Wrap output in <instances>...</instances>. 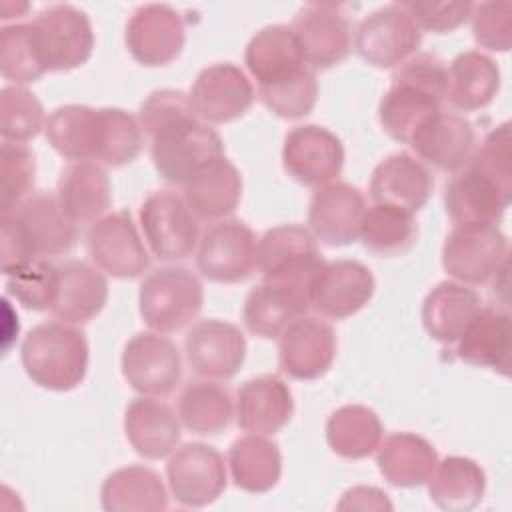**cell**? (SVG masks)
<instances>
[{
  "instance_id": "28",
  "label": "cell",
  "mask_w": 512,
  "mask_h": 512,
  "mask_svg": "<svg viewBox=\"0 0 512 512\" xmlns=\"http://www.w3.org/2000/svg\"><path fill=\"white\" fill-rule=\"evenodd\" d=\"M244 62L258 86L284 82L308 68L294 30L286 24H272L258 30L244 50Z\"/></svg>"
},
{
  "instance_id": "38",
  "label": "cell",
  "mask_w": 512,
  "mask_h": 512,
  "mask_svg": "<svg viewBox=\"0 0 512 512\" xmlns=\"http://www.w3.org/2000/svg\"><path fill=\"white\" fill-rule=\"evenodd\" d=\"M430 500L448 512L476 508L486 492V474L480 464L466 456H446L436 462L426 480Z\"/></svg>"
},
{
  "instance_id": "8",
  "label": "cell",
  "mask_w": 512,
  "mask_h": 512,
  "mask_svg": "<svg viewBox=\"0 0 512 512\" xmlns=\"http://www.w3.org/2000/svg\"><path fill=\"white\" fill-rule=\"evenodd\" d=\"M422 30L402 2L386 4L366 14L354 32L358 56L374 68H398L418 52Z\"/></svg>"
},
{
  "instance_id": "7",
  "label": "cell",
  "mask_w": 512,
  "mask_h": 512,
  "mask_svg": "<svg viewBox=\"0 0 512 512\" xmlns=\"http://www.w3.org/2000/svg\"><path fill=\"white\" fill-rule=\"evenodd\" d=\"M40 58L48 72H66L88 62L94 30L88 14L72 4H54L30 22Z\"/></svg>"
},
{
  "instance_id": "37",
  "label": "cell",
  "mask_w": 512,
  "mask_h": 512,
  "mask_svg": "<svg viewBox=\"0 0 512 512\" xmlns=\"http://www.w3.org/2000/svg\"><path fill=\"white\" fill-rule=\"evenodd\" d=\"M226 466L240 490L264 494L280 480L282 454L278 444L268 436L248 432L230 444Z\"/></svg>"
},
{
  "instance_id": "34",
  "label": "cell",
  "mask_w": 512,
  "mask_h": 512,
  "mask_svg": "<svg viewBox=\"0 0 512 512\" xmlns=\"http://www.w3.org/2000/svg\"><path fill=\"white\" fill-rule=\"evenodd\" d=\"M438 462L436 448L414 432H392L376 450V464L384 480L396 488L426 484Z\"/></svg>"
},
{
  "instance_id": "35",
  "label": "cell",
  "mask_w": 512,
  "mask_h": 512,
  "mask_svg": "<svg viewBox=\"0 0 512 512\" xmlns=\"http://www.w3.org/2000/svg\"><path fill=\"white\" fill-rule=\"evenodd\" d=\"M184 200L198 220H224L242 198V176L226 156L208 164L184 186Z\"/></svg>"
},
{
  "instance_id": "9",
  "label": "cell",
  "mask_w": 512,
  "mask_h": 512,
  "mask_svg": "<svg viewBox=\"0 0 512 512\" xmlns=\"http://www.w3.org/2000/svg\"><path fill=\"white\" fill-rule=\"evenodd\" d=\"M138 218L150 252L160 260H184L200 242L198 218L176 192L158 190L146 196Z\"/></svg>"
},
{
  "instance_id": "24",
  "label": "cell",
  "mask_w": 512,
  "mask_h": 512,
  "mask_svg": "<svg viewBox=\"0 0 512 512\" xmlns=\"http://www.w3.org/2000/svg\"><path fill=\"white\" fill-rule=\"evenodd\" d=\"M434 178L426 164L406 152L382 158L370 176V198L374 204H388L416 214L428 202Z\"/></svg>"
},
{
  "instance_id": "46",
  "label": "cell",
  "mask_w": 512,
  "mask_h": 512,
  "mask_svg": "<svg viewBox=\"0 0 512 512\" xmlns=\"http://www.w3.org/2000/svg\"><path fill=\"white\" fill-rule=\"evenodd\" d=\"M42 102L24 86H6L0 92V136L4 142L24 144L46 128Z\"/></svg>"
},
{
  "instance_id": "12",
  "label": "cell",
  "mask_w": 512,
  "mask_h": 512,
  "mask_svg": "<svg viewBox=\"0 0 512 512\" xmlns=\"http://www.w3.org/2000/svg\"><path fill=\"white\" fill-rule=\"evenodd\" d=\"M374 276L358 260L322 262L308 280V302L324 318L344 320L360 312L374 296Z\"/></svg>"
},
{
  "instance_id": "17",
  "label": "cell",
  "mask_w": 512,
  "mask_h": 512,
  "mask_svg": "<svg viewBox=\"0 0 512 512\" xmlns=\"http://www.w3.org/2000/svg\"><path fill=\"white\" fill-rule=\"evenodd\" d=\"M188 98L204 124H226L248 112L254 86L236 64L216 62L198 72Z\"/></svg>"
},
{
  "instance_id": "11",
  "label": "cell",
  "mask_w": 512,
  "mask_h": 512,
  "mask_svg": "<svg viewBox=\"0 0 512 512\" xmlns=\"http://www.w3.org/2000/svg\"><path fill=\"white\" fill-rule=\"evenodd\" d=\"M166 480L180 506H208L220 498L228 482L224 456L204 442H188L170 454Z\"/></svg>"
},
{
  "instance_id": "39",
  "label": "cell",
  "mask_w": 512,
  "mask_h": 512,
  "mask_svg": "<svg viewBox=\"0 0 512 512\" xmlns=\"http://www.w3.org/2000/svg\"><path fill=\"white\" fill-rule=\"evenodd\" d=\"M500 90L498 64L478 52L468 50L458 54L448 66L446 100L460 112H474L492 104Z\"/></svg>"
},
{
  "instance_id": "19",
  "label": "cell",
  "mask_w": 512,
  "mask_h": 512,
  "mask_svg": "<svg viewBox=\"0 0 512 512\" xmlns=\"http://www.w3.org/2000/svg\"><path fill=\"white\" fill-rule=\"evenodd\" d=\"M334 358V328L318 316L302 314L278 336V364L294 380H316L324 376Z\"/></svg>"
},
{
  "instance_id": "20",
  "label": "cell",
  "mask_w": 512,
  "mask_h": 512,
  "mask_svg": "<svg viewBox=\"0 0 512 512\" xmlns=\"http://www.w3.org/2000/svg\"><path fill=\"white\" fill-rule=\"evenodd\" d=\"M320 264L316 238L298 224L274 226L256 244V268L264 280H310Z\"/></svg>"
},
{
  "instance_id": "23",
  "label": "cell",
  "mask_w": 512,
  "mask_h": 512,
  "mask_svg": "<svg viewBox=\"0 0 512 512\" xmlns=\"http://www.w3.org/2000/svg\"><path fill=\"white\" fill-rule=\"evenodd\" d=\"M308 308V280H262L244 300L242 322L246 330L258 338H278L282 330L306 314Z\"/></svg>"
},
{
  "instance_id": "30",
  "label": "cell",
  "mask_w": 512,
  "mask_h": 512,
  "mask_svg": "<svg viewBox=\"0 0 512 512\" xmlns=\"http://www.w3.org/2000/svg\"><path fill=\"white\" fill-rule=\"evenodd\" d=\"M510 350V314L498 306H482L456 340V354L462 362L492 368L502 376L510 372Z\"/></svg>"
},
{
  "instance_id": "22",
  "label": "cell",
  "mask_w": 512,
  "mask_h": 512,
  "mask_svg": "<svg viewBox=\"0 0 512 512\" xmlns=\"http://www.w3.org/2000/svg\"><path fill=\"white\" fill-rule=\"evenodd\" d=\"M124 40L136 62L144 66H166L184 48V22L168 4H144L130 16Z\"/></svg>"
},
{
  "instance_id": "3",
  "label": "cell",
  "mask_w": 512,
  "mask_h": 512,
  "mask_svg": "<svg viewBox=\"0 0 512 512\" xmlns=\"http://www.w3.org/2000/svg\"><path fill=\"white\" fill-rule=\"evenodd\" d=\"M20 360L34 384L54 392H68L86 376L88 342L84 332L72 324L60 320L42 322L26 334Z\"/></svg>"
},
{
  "instance_id": "2",
  "label": "cell",
  "mask_w": 512,
  "mask_h": 512,
  "mask_svg": "<svg viewBox=\"0 0 512 512\" xmlns=\"http://www.w3.org/2000/svg\"><path fill=\"white\" fill-rule=\"evenodd\" d=\"M76 224L56 194L36 192L14 212L2 214V268L26 258L68 254L76 244Z\"/></svg>"
},
{
  "instance_id": "13",
  "label": "cell",
  "mask_w": 512,
  "mask_h": 512,
  "mask_svg": "<svg viewBox=\"0 0 512 512\" xmlns=\"http://www.w3.org/2000/svg\"><path fill=\"white\" fill-rule=\"evenodd\" d=\"M282 166L302 186L320 188L334 182L344 166L342 140L324 126L300 124L284 136Z\"/></svg>"
},
{
  "instance_id": "27",
  "label": "cell",
  "mask_w": 512,
  "mask_h": 512,
  "mask_svg": "<svg viewBox=\"0 0 512 512\" xmlns=\"http://www.w3.org/2000/svg\"><path fill=\"white\" fill-rule=\"evenodd\" d=\"M180 418L154 396L134 398L124 412V434L134 452L146 460L170 456L180 442Z\"/></svg>"
},
{
  "instance_id": "25",
  "label": "cell",
  "mask_w": 512,
  "mask_h": 512,
  "mask_svg": "<svg viewBox=\"0 0 512 512\" xmlns=\"http://www.w3.org/2000/svg\"><path fill=\"white\" fill-rule=\"evenodd\" d=\"M422 164L442 172H458L472 156L476 134L472 124L448 110H438L408 142Z\"/></svg>"
},
{
  "instance_id": "31",
  "label": "cell",
  "mask_w": 512,
  "mask_h": 512,
  "mask_svg": "<svg viewBox=\"0 0 512 512\" xmlns=\"http://www.w3.org/2000/svg\"><path fill=\"white\" fill-rule=\"evenodd\" d=\"M480 294L462 282H438L422 302L424 330L440 344H456L470 320L480 312Z\"/></svg>"
},
{
  "instance_id": "26",
  "label": "cell",
  "mask_w": 512,
  "mask_h": 512,
  "mask_svg": "<svg viewBox=\"0 0 512 512\" xmlns=\"http://www.w3.org/2000/svg\"><path fill=\"white\" fill-rule=\"evenodd\" d=\"M292 412V392L288 384L274 374L250 378L236 392L234 416L244 432L276 434L290 422Z\"/></svg>"
},
{
  "instance_id": "15",
  "label": "cell",
  "mask_w": 512,
  "mask_h": 512,
  "mask_svg": "<svg viewBox=\"0 0 512 512\" xmlns=\"http://www.w3.org/2000/svg\"><path fill=\"white\" fill-rule=\"evenodd\" d=\"M86 244L96 268L114 278H138L150 266L144 240L126 210L106 214L92 222Z\"/></svg>"
},
{
  "instance_id": "49",
  "label": "cell",
  "mask_w": 512,
  "mask_h": 512,
  "mask_svg": "<svg viewBox=\"0 0 512 512\" xmlns=\"http://www.w3.org/2000/svg\"><path fill=\"white\" fill-rule=\"evenodd\" d=\"M260 102L278 118L284 120H298L308 116L318 98V80L314 70L306 68L300 74L272 84V86H258Z\"/></svg>"
},
{
  "instance_id": "21",
  "label": "cell",
  "mask_w": 512,
  "mask_h": 512,
  "mask_svg": "<svg viewBox=\"0 0 512 512\" xmlns=\"http://www.w3.org/2000/svg\"><path fill=\"white\" fill-rule=\"evenodd\" d=\"M364 194L348 182H330L314 190L308 204V226L326 246H348L358 240L366 214Z\"/></svg>"
},
{
  "instance_id": "48",
  "label": "cell",
  "mask_w": 512,
  "mask_h": 512,
  "mask_svg": "<svg viewBox=\"0 0 512 512\" xmlns=\"http://www.w3.org/2000/svg\"><path fill=\"white\" fill-rule=\"evenodd\" d=\"M36 160L28 146L2 142L0 148V208L2 214L14 212L32 196Z\"/></svg>"
},
{
  "instance_id": "32",
  "label": "cell",
  "mask_w": 512,
  "mask_h": 512,
  "mask_svg": "<svg viewBox=\"0 0 512 512\" xmlns=\"http://www.w3.org/2000/svg\"><path fill=\"white\" fill-rule=\"evenodd\" d=\"M56 198L74 224L96 222L112 202V186L98 162H72L58 178Z\"/></svg>"
},
{
  "instance_id": "45",
  "label": "cell",
  "mask_w": 512,
  "mask_h": 512,
  "mask_svg": "<svg viewBox=\"0 0 512 512\" xmlns=\"http://www.w3.org/2000/svg\"><path fill=\"white\" fill-rule=\"evenodd\" d=\"M32 26L10 24L0 32V74L14 86L32 84L46 74Z\"/></svg>"
},
{
  "instance_id": "40",
  "label": "cell",
  "mask_w": 512,
  "mask_h": 512,
  "mask_svg": "<svg viewBox=\"0 0 512 512\" xmlns=\"http://www.w3.org/2000/svg\"><path fill=\"white\" fill-rule=\"evenodd\" d=\"M438 110H442V100L430 92L410 82L392 80L380 100L378 120L390 138L408 144Z\"/></svg>"
},
{
  "instance_id": "42",
  "label": "cell",
  "mask_w": 512,
  "mask_h": 512,
  "mask_svg": "<svg viewBox=\"0 0 512 512\" xmlns=\"http://www.w3.org/2000/svg\"><path fill=\"white\" fill-rule=\"evenodd\" d=\"M176 414L180 424L202 436H214L228 428L234 416V400L230 392L216 380H194L184 386L178 396Z\"/></svg>"
},
{
  "instance_id": "43",
  "label": "cell",
  "mask_w": 512,
  "mask_h": 512,
  "mask_svg": "<svg viewBox=\"0 0 512 512\" xmlns=\"http://www.w3.org/2000/svg\"><path fill=\"white\" fill-rule=\"evenodd\" d=\"M358 238L376 256H402L416 244L418 224L412 212L388 204H372L366 208Z\"/></svg>"
},
{
  "instance_id": "55",
  "label": "cell",
  "mask_w": 512,
  "mask_h": 512,
  "mask_svg": "<svg viewBox=\"0 0 512 512\" xmlns=\"http://www.w3.org/2000/svg\"><path fill=\"white\" fill-rule=\"evenodd\" d=\"M8 6H12V4H10V2H4V4H2V16H0L2 20H8V18H12V14L8 12ZM26 10H28V4H26V2H24V4H18V8H16V14H18V16H22Z\"/></svg>"
},
{
  "instance_id": "29",
  "label": "cell",
  "mask_w": 512,
  "mask_h": 512,
  "mask_svg": "<svg viewBox=\"0 0 512 512\" xmlns=\"http://www.w3.org/2000/svg\"><path fill=\"white\" fill-rule=\"evenodd\" d=\"M108 300V280L102 270L82 260L58 264V292L52 306L56 320L78 326L96 318Z\"/></svg>"
},
{
  "instance_id": "10",
  "label": "cell",
  "mask_w": 512,
  "mask_h": 512,
  "mask_svg": "<svg viewBox=\"0 0 512 512\" xmlns=\"http://www.w3.org/2000/svg\"><path fill=\"white\" fill-rule=\"evenodd\" d=\"M122 376L142 396L162 398L176 390L182 378L178 346L160 332H138L122 350Z\"/></svg>"
},
{
  "instance_id": "36",
  "label": "cell",
  "mask_w": 512,
  "mask_h": 512,
  "mask_svg": "<svg viewBox=\"0 0 512 512\" xmlns=\"http://www.w3.org/2000/svg\"><path fill=\"white\" fill-rule=\"evenodd\" d=\"M100 504L108 512H158L168 508V490L156 470L132 464L106 476Z\"/></svg>"
},
{
  "instance_id": "44",
  "label": "cell",
  "mask_w": 512,
  "mask_h": 512,
  "mask_svg": "<svg viewBox=\"0 0 512 512\" xmlns=\"http://www.w3.org/2000/svg\"><path fill=\"white\" fill-rule=\"evenodd\" d=\"M8 294L28 310H52L58 292V266L48 258H26L2 268Z\"/></svg>"
},
{
  "instance_id": "18",
  "label": "cell",
  "mask_w": 512,
  "mask_h": 512,
  "mask_svg": "<svg viewBox=\"0 0 512 512\" xmlns=\"http://www.w3.org/2000/svg\"><path fill=\"white\" fill-rule=\"evenodd\" d=\"M186 362L206 380H228L238 374L246 358V338L230 322L210 318L192 324L184 338Z\"/></svg>"
},
{
  "instance_id": "47",
  "label": "cell",
  "mask_w": 512,
  "mask_h": 512,
  "mask_svg": "<svg viewBox=\"0 0 512 512\" xmlns=\"http://www.w3.org/2000/svg\"><path fill=\"white\" fill-rule=\"evenodd\" d=\"M102 138L98 162L106 166H124L132 162L144 146V130L138 116L122 108H100Z\"/></svg>"
},
{
  "instance_id": "52",
  "label": "cell",
  "mask_w": 512,
  "mask_h": 512,
  "mask_svg": "<svg viewBox=\"0 0 512 512\" xmlns=\"http://www.w3.org/2000/svg\"><path fill=\"white\" fill-rule=\"evenodd\" d=\"M420 30L448 34L470 20L472 2H402Z\"/></svg>"
},
{
  "instance_id": "54",
  "label": "cell",
  "mask_w": 512,
  "mask_h": 512,
  "mask_svg": "<svg viewBox=\"0 0 512 512\" xmlns=\"http://www.w3.org/2000/svg\"><path fill=\"white\" fill-rule=\"evenodd\" d=\"M338 510H392L388 494L376 486H354L342 494Z\"/></svg>"
},
{
  "instance_id": "4",
  "label": "cell",
  "mask_w": 512,
  "mask_h": 512,
  "mask_svg": "<svg viewBox=\"0 0 512 512\" xmlns=\"http://www.w3.org/2000/svg\"><path fill=\"white\" fill-rule=\"evenodd\" d=\"M204 290L198 276L182 266L150 272L138 290V310L144 324L160 334H172L200 314Z\"/></svg>"
},
{
  "instance_id": "14",
  "label": "cell",
  "mask_w": 512,
  "mask_h": 512,
  "mask_svg": "<svg viewBox=\"0 0 512 512\" xmlns=\"http://www.w3.org/2000/svg\"><path fill=\"white\" fill-rule=\"evenodd\" d=\"M256 236L242 220H220L200 238L196 266L218 284L246 280L256 268Z\"/></svg>"
},
{
  "instance_id": "1",
  "label": "cell",
  "mask_w": 512,
  "mask_h": 512,
  "mask_svg": "<svg viewBox=\"0 0 512 512\" xmlns=\"http://www.w3.org/2000/svg\"><path fill=\"white\" fill-rule=\"evenodd\" d=\"M510 158V124L502 122L484 136L480 148L444 188V208L454 226H498L512 198Z\"/></svg>"
},
{
  "instance_id": "33",
  "label": "cell",
  "mask_w": 512,
  "mask_h": 512,
  "mask_svg": "<svg viewBox=\"0 0 512 512\" xmlns=\"http://www.w3.org/2000/svg\"><path fill=\"white\" fill-rule=\"evenodd\" d=\"M48 144L66 160L98 162L102 120L100 108L84 104H66L50 112L46 120Z\"/></svg>"
},
{
  "instance_id": "53",
  "label": "cell",
  "mask_w": 512,
  "mask_h": 512,
  "mask_svg": "<svg viewBox=\"0 0 512 512\" xmlns=\"http://www.w3.org/2000/svg\"><path fill=\"white\" fill-rule=\"evenodd\" d=\"M392 80L410 82L438 100H446L448 94V66L434 54L428 52H416L406 62H402L394 74Z\"/></svg>"
},
{
  "instance_id": "51",
  "label": "cell",
  "mask_w": 512,
  "mask_h": 512,
  "mask_svg": "<svg viewBox=\"0 0 512 512\" xmlns=\"http://www.w3.org/2000/svg\"><path fill=\"white\" fill-rule=\"evenodd\" d=\"M474 40L492 52H508L512 40V4L502 2H480L474 4L472 14Z\"/></svg>"
},
{
  "instance_id": "50",
  "label": "cell",
  "mask_w": 512,
  "mask_h": 512,
  "mask_svg": "<svg viewBox=\"0 0 512 512\" xmlns=\"http://www.w3.org/2000/svg\"><path fill=\"white\" fill-rule=\"evenodd\" d=\"M194 118L198 116L190 104L188 94L182 90H170V88L150 92L142 100L138 110V122L148 138Z\"/></svg>"
},
{
  "instance_id": "5",
  "label": "cell",
  "mask_w": 512,
  "mask_h": 512,
  "mask_svg": "<svg viewBox=\"0 0 512 512\" xmlns=\"http://www.w3.org/2000/svg\"><path fill=\"white\" fill-rule=\"evenodd\" d=\"M156 172L170 184L184 186L208 164L224 156L220 134L200 118L176 124L150 138Z\"/></svg>"
},
{
  "instance_id": "16",
  "label": "cell",
  "mask_w": 512,
  "mask_h": 512,
  "mask_svg": "<svg viewBox=\"0 0 512 512\" xmlns=\"http://www.w3.org/2000/svg\"><path fill=\"white\" fill-rule=\"evenodd\" d=\"M290 28L302 46L310 70H328L340 64L354 44L352 24L336 4L302 6Z\"/></svg>"
},
{
  "instance_id": "41",
  "label": "cell",
  "mask_w": 512,
  "mask_h": 512,
  "mask_svg": "<svg viewBox=\"0 0 512 512\" xmlns=\"http://www.w3.org/2000/svg\"><path fill=\"white\" fill-rule=\"evenodd\" d=\"M384 438L378 414L362 404H344L326 420L330 450L346 460H362L374 454Z\"/></svg>"
},
{
  "instance_id": "6",
  "label": "cell",
  "mask_w": 512,
  "mask_h": 512,
  "mask_svg": "<svg viewBox=\"0 0 512 512\" xmlns=\"http://www.w3.org/2000/svg\"><path fill=\"white\" fill-rule=\"evenodd\" d=\"M506 266L508 238L494 224L454 226L442 244V268L456 282L486 284Z\"/></svg>"
}]
</instances>
